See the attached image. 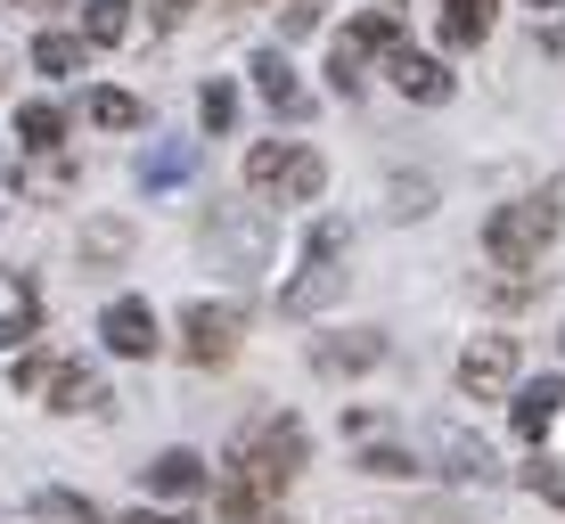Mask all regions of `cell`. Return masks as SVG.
<instances>
[{"label":"cell","mask_w":565,"mask_h":524,"mask_svg":"<svg viewBox=\"0 0 565 524\" xmlns=\"http://www.w3.org/2000/svg\"><path fill=\"white\" fill-rule=\"evenodd\" d=\"M230 459H238V483L246 492H287V483L303 475V459H311V442H303V426L287 418V410H270V418H255V426H238L230 435Z\"/></svg>","instance_id":"cell-1"},{"label":"cell","mask_w":565,"mask_h":524,"mask_svg":"<svg viewBox=\"0 0 565 524\" xmlns=\"http://www.w3.org/2000/svg\"><path fill=\"white\" fill-rule=\"evenodd\" d=\"M557 229H565V181L533 189V197H516V205H500L492 222H483V246H492V255L509 263V270H524V263L550 255Z\"/></svg>","instance_id":"cell-2"},{"label":"cell","mask_w":565,"mask_h":524,"mask_svg":"<svg viewBox=\"0 0 565 524\" xmlns=\"http://www.w3.org/2000/svg\"><path fill=\"white\" fill-rule=\"evenodd\" d=\"M246 189L270 205H311L328 189V164L303 140H263V148H246Z\"/></svg>","instance_id":"cell-3"},{"label":"cell","mask_w":565,"mask_h":524,"mask_svg":"<svg viewBox=\"0 0 565 524\" xmlns=\"http://www.w3.org/2000/svg\"><path fill=\"white\" fill-rule=\"evenodd\" d=\"M344 238H353V222H344V213H328V222L320 229H311V246H303V270H296V279H287V312H328V303H337L344 296Z\"/></svg>","instance_id":"cell-4"},{"label":"cell","mask_w":565,"mask_h":524,"mask_svg":"<svg viewBox=\"0 0 565 524\" xmlns=\"http://www.w3.org/2000/svg\"><path fill=\"white\" fill-rule=\"evenodd\" d=\"M238 336H246L238 303H189V312H181V353L198 368H222L230 353H238Z\"/></svg>","instance_id":"cell-5"},{"label":"cell","mask_w":565,"mask_h":524,"mask_svg":"<svg viewBox=\"0 0 565 524\" xmlns=\"http://www.w3.org/2000/svg\"><path fill=\"white\" fill-rule=\"evenodd\" d=\"M394 42H402V25H394L385 9L353 17V33H344V42H337V57H328V83H337L344 99H353V90H361V66H369V57H385Z\"/></svg>","instance_id":"cell-6"},{"label":"cell","mask_w":565,"mask_h":524,"mask_svg":"<svg viewBox=\"0 0 565 524\" xmlns=\"http://www.w3.org/2000/svg\"><path fill=\"white\" fill-rule=\"evenodd\" d=\"M516 368H524L516 336H476V344L459 353V385H467L476 402H500V394L516 385Z\"/></svg>","instance_id":"cell-7"},{"label":"cell","mask_w":565,"mask_h":524,"mask_svg":"<svg viewBox=\"0 0 565 524\" xmlns=\"http://www.w3.org/2000/svg\"><path fill=\"white\" fill-rule=\"evenodd\" d=\"M435 475H451V483H492V451H483L467 426H435Z\"/></svg>","instance_id":"cell-8"},{"label":"cell","mask_w":565,"mask_h":524,"mask_svg":"<svg viewBox=\"0 0 565 524\" xmlns=\"http://www.w3.org/2000/svg\"><path fill=\"white\" fill-rule=\"evenodd\" d=\"M107 344H115V353H124V361H148L156 353V312H148V303L140 296H124V303H107Z\"/></svg>","instance_id":"cell-9"},{"label":"cell","mask_w":565,"mask_h":524,"mask_svg":"<svg viewBox=\"0 0 565 524\" xmlns=\"http://www.w3.org/2000/svg\"><path fill=\"white\" fill-rule=\"evenodd\" d=\"M385 74H394V90H411V99H443V90H451L443 57H426V50H411V42L385 50Z\"/></svg>","instance_id":"cell-10"},{"label":"cell","mask_w":565,"mask_h":524,"mask_svg":"<svg viewBox=\"0 0 565 524\" xmlns=\"http://www.w3.org/2000/svg\"><path fill=\"white\" fill-rule=\"evenodd\" d=\"M213 263H222V270H255L263 263V222H246L238 229V213H213Z\"/></svg>","instance_id":"cell-11"},{"label":"cell","mask_w":565,"mask_h":524,"mask_svg":"<svg viewBox=\"0 0 565 524\" xmlns=\"http://www.w3.org/2000/svg\"><path fill=\"white\" fill-rule=\"evenodd\" d=\"M557 402H565V377H533V385H516V435L524 442H541L557 426Z\"/></svg>","instance_id":"cell-12"},{"label":"cell","mask_w":565,"mask_h":524,"mask_svg":"<svg viewBox=\"0 0 565 524\" xmlns=\"http://www.w3.org/2000/svg\"><path fill=\"white\" fill-rule=\"evenodd\" d=\"M246 74H255V90H263V107H270V115H303V83H296V66H287L279 50H263Z\"/></svg>","instance_id":"cell-13"},{"label":"cell","mask_w":565,"mask_h":524,"mask_svg":"<svg viewBox=\"0 0 565 524\" xmlns=\"http://www.w3.org/2000/svg\"><path fill=\"white\" fill-rule=\"evenodd\" d=\"M492 9H500V0H443V9H435L443 50H476L483 33H492Z\"/></svg>","instance_id":"cell-14"},{"label":"cell","mask_w":565,"mask_h":524,"mask_svg":"<svg viewBox=\"0 0 565 524\" xmlns=\"http://www.w3.org/2000/svg\"><path fill=\"white\" fill-rule=\"evenodd\" d=\"M148 492H156V500H198V492H205V459H198V451H164V459L148 468Z\"/></svg>","instance_id":"cell-15"},{"label":"cell","mask_w":565,"mask_h":524,"mask_svg":"<svg viewBox=\"0 0 565 524\" xmlns=\"http://www.w3.org/2000/svg\"><path fill=\"white\" fill-rule=\"evenodd\" d=\"M50 410H90V402H99V377H90L83 361H50Z\"/></svg>","instance_id":"cell-16"},{"label":"cell","mask_w":565,"mask_h":524,"mask_svg":"<svg viewBox=\"0 0 565 524\" xmlns=\"http://www.w3.org/2000/svg\"><path fill=\"white\" fill-rule=\"evenodd\" d=\"M17 140H25V148H42V157H50V148H57V140H66V115H57L50 99H33V107H17Z\"/></svg>","instance_id":"cell-17"},{"label":"cell","mask_w":565,"mask_h":524,"mask_svg":"<svg viewBox=\"0 0 565 524\" xmlns=\"http://www.w3.org/2000/svg\"><path fill=\"white\" fill-rule=\"evenodd\" d=\"M131 33V0H83V42H124Z\"/></svg>","instance_id":"cell-18"},{"label":"cell","mask_w":565,"mask_h":524,"mask_svg":"<svg viewBox=\"0 0 565 524\" xmlns=\"http://www.w3.org/2000/svg\"><path fill=\"white\" fill-rule=\"evenodd\" d=\"M83 33H42V42H33V66H42V74H74V66H83Z\"/></svg>","instance_id":"cell-19"},{"label":"cell","mask_w":565,"mask_h":524,"mask_svg":"<svg viewBox=\"0 0 565 524\" xmlns=\"http://www.w3.org/2000/svg\"><path fill=\"white\" fill-rule=\"evenodd\" d=\"M377 353H385L377 336H328V344H320V368H337V377H344V368H369Z\"/></svg>","instance_id":"cell-20"},{"label":"cell","mask_w":565,"mask_h":524,"mask_svg":"<svg viewBox=\"0 0 565 524\" xmlns=\"http://www.w3.org/2000/svg\"><path fill=\"white\" fill-rule=\"evenodd\" d=\"M90 124L99 131H131L140 124V99H131V90H90Z\"/></svg>","instance_id":"cell-21"},{"label":"cell","mask_w":565,"mask_h":524,"mask_svg":"<svg viewBox=\"0 0 565 524\" xmlns=\"http://www.w3.org/2000/svg\"><path fill=\"white\" fill-rule=\"evenodd\" d=\"M198 115H205V131H230V124H238V90H230V83H205V90H198Z\"/></svg>","instance_id":"cell-22"},{"label":"cell","mask_w":565,"mask_h":524,"mask_svg":"<svg viewBox=\"0 0 565 524\" xmlns=\"http://www.w3.org/2000/svg\"><path fill=\"white\" fill-rule=\"evenodd\" d=\"M181 172H189V148H148V157H140V181H148V189L181 181Z\"/></svg>","instance_id":"cell-23"},{"label":"cell","mask_w":565,"mask_h":524,"mask_svg":"<svg viewBox=\"0 0 565 524\" xmlns=\"http://www.w3.org/2000/svg\"><path fill=\"white\" fill-rule=\"evenodd\" d=\"M33 509H42V516H66V524H107L99 509H90V500H74V492H42Z\"/></svg>","instance_id":"cell-24"},{"label":"cell","mask_w":565,"mask_h":524,"mask_svg":"<svg viewBox=\"0 0 565 524\" xmlns=\"http://www.w3.org/2000/svg\"><path fill=\"white\" fill-rule=\"evenodd\" d=\"M361 468H369V475H418V459H411V451H394V442H369Z\"/></svg>","instance_id":"cell-25"},{"label":"cell","mask_w":565,"mask_h":524,"mask_svg":"<svg viewBox=\"0 0 565 524\" xmlns=\"http://www.w3.org/2000/svg\"><path fill=\"white\" fill-rule=\"evenodd\" d=\"M533 492H541V500H557V509H565V475H557V468H533Z\"/></svg>","instance_id":"cell-26"},{"label":"cell","mask_w":565,"mask_h":524,"mask_svg":"<svg viewBox=\"0 0 565 524\" xmlns=\"http://www.w3.org/2000/svg\"><path fill=\"white\" fill-rule=\"evenodd\" d=\"M181 9H189V0H148V17H156V25H181Z\"/></svg>","instance_id":"cell-27"},{"label":"cell","mask_w":565,"mask_h":524,"mask_svg":"<svg viewBox=\"0 0 565 524\" xmlns=\"http://www.w3.org/2000/svg\"><path fill=\"white\" fill-rule=\"evenodd\" d=\"M115 524H189V516H164V509H131V516H115Z\"/></svg>","instance_id":"cell-28"},{"label":"cell","mask_w":565,"mask_h":524,"mask_svg":"<svg viewBox=\"0 0 565 524\" xmlns=\"http://www.w3.org/2000/svg\"><path fill=\"white\" fill-rule=\"evenodd\" d=\"M17 9H50V0H17Z\"/></svg>","instance_id":"cell-29"},{"label":"cell","mask_w":565,"mask_h":524,"mask_svg":"<svg viewBox=\"0 0 565 524\" xmlns=\"http://www.w3.org/2000/svg\"><path fill=\"white\" fill-rule=\"evenodd\" d=\"M533 9H557V0H533Z\"/></svg>","instance_id":"cell-30"},{"label":"cell","mask_w":565,"mask_h":524,"mask_svg":"<svg viewBox=\"0 0 565 524\" xmlns=\"http://www.w3.org/2000/svg\"><path fill=\"white\" fill-rule=\"evenodd\" d=\"M9 296H17V287H0V303H9Z\"/></svg>","instance_id":"cell-31"}]
</instances>
